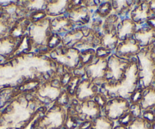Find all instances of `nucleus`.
<instances>
[{"mask_svg":"<svg viewBox=\"0 0 155 129\" xmlns=\"http://www.w3.org/2000/svg\"><path fill=\"white\" fill-rule=\"evenodd\" d=\"M113 129H127V127H124V126H122V125H116V127H113Z\"/></svg>","mask_w":155,"mask_h":129,"instance_id":"nucleus-6","label":"nucleus"},{"mask_svg":"<svg viewBox=\"0 0 155 129\" xmlns=\"http://www.w3.org/2000/svg\"><path fill=\"white\" fill-rule=\"evenodd\" d=\"M147 24L148 25L149 27H150L151 29L154 30L155 31V16L154 17H152L150 18H149L147 21Z\"/></svg>","mask_w":155,"mask_h":129,"instance_id":"nucleus-4","label":"nucleus"},{"mask_svg":"<svg viewBox=\"0 0 155 129\" xmlns=\"http://www.w3.org/2000/svg\"><path fill=\"white\" fill-rule=\"evenodd\" d=\"M149 5H150V8L151 11L155 15V1L154 2H150Z\"/></svg>","mask_w":155,"mask_h":129,"instance_id":"nucleus-5","label":"nucleus"},{"mask_svg":"<svg viewBox=\"0 0 155 129\" xmlns=\"http://www.w3.org/2000/svg\"><path fill=\"white\" fill-rule=\"evenodd\" d=\"M141 109L145 110H153L155 107V88L150 87L147 88L145 91L142 92V98L141 100Z\"/></svg>","mask_w":155,"mask_h":129,"instance_id":"nucleus-1","label":"nucleus"},{"mask_svg":"<svg viewBox=\"0 0 155 129\" xmlns=\"http://www.w3.org/2000/svg\"><path fill=\"white\" fill-rule=\"evenodd\" d=\"M4 59H5V57H4L3 56H2V55H0V62L3 60Z\"/></svg>","mask_w":155,"mask_h":129,"instance_id":"nucleus-8","label":"nucleus"},{"mask_svg":"<svg viewBox=\"0 0 155 129\" xmlns=\"http://www.w3.org/2000/svg\"><path fill=\"white\" fill-rule=\"evenodd\" d=\"M153 84H154V87H155V79H154V82H153Z\"/></svg>","mask_w":155,"mask_h":129,"instance_id":"nucleus-10","label":"nucleus"},{"mask_svg":"<svg viewBox=\"0 0 155 129\" xmlns=\"http://www.w3.org/2000/svg\"><path fill=\"white\" fill-rule=\"evenodd\" d=\"M151 129H155V121L154 122L152 123V125H151Z\"/></svg>","mask_w":155,"mask_h":129,"instance_id":"nucleus-7","label":"nucleus"},{"mask_svg":"<svg viewBox=\"0 0 155 129\" xmlns=\"http://www.w3.org/2000/svg\"><path fill=\"white\" fill-rule=\"evenodd\" d=\"M152 123L149 122L142 117L135 118L127 127V129H151Z\"/></svg>","mask_w":155,"mask_h":129,"instance_id":"nucleus-3","label":"nucleus"},{"mask_svg":"<svg viewBox=\"0 0 155 129\" xmlns=\"http://www.w3.org/2000/svg\"><path fill=\"white\" fill-rule=\"evenodd\" d=\"M153 113H154V115H155V107H154V109H153Z\"/></svg>","mask_w":155,"mask_h":129,"instance_id":"nucleus-9","label":"nucleus"},{"mask_svg":"<svg viewBox=\"0 0 155 129\" xmlns=\"http://www.w3.org/2000/svg\"><path fill=\"white\" fill-rule=\"evenodd\" d=\"M114 121H111L106 116H101L94 121L89 129H113Z\"/></svg>","mask_w":155,"mask_h":129,"instance_id":"nucleus-2","label":"nucleus"}]
</instances>
